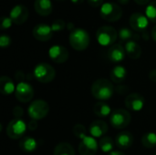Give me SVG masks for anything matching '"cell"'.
<instances>
[{"label": "cell", "mask_w": 156, "mask_h": 155, "mask_svg": "<svg viewBox=\"0 0 156 155\" xmlns=\"http://www.w3.org/2000/svg\"><path fill=\"white\" fill-rule=\"evenodd\" d=\"M114 90L115 88L113 84L106 79H99L95 80L91 86V94L99 100H107L111 99Z\"/></svg>", "instance_id": "6da1fadb"}, {"label": "cell", "mask_w": 156, "mask_h": 155, "mask_svg": "<svg viewBox=\"0 0 156 155\" xmlns=\"http://www.w3.org/2000/svg\"><path fill=\"white\" fill-rule=\"evenodd\" d=\"M69 44L77 51L85 50L90 45V35L83 28H75L70 32Z\"/></svg>", "instance_id": "7a4b0ae2"}, {"label": "cell", "mask_w": 156, "mask_h": 155, "mask_svg": "<svg viewBox=\"0 0 156 155\" xmlns=\"http://www.w3.org/2000/svg\"><path fill=\"white\" fill-rule=\"evenodd\" d=\"M118 37V32L111 26H102L96 32V38L101 46L108 47L114 45Z\"/></svg>", "instance_id": "3957f363"}, {"label": "cell", "mask_w": 156, "mask_h": 155, "mask_svg": "<svg viewBox=\"0 0 156 155\" xmlns=\"http://www.w3.org/2000/svg\"><path fill=\"white\" fill-rule=\"evenodd\" d=\"M101 16L109 22L118 21L122 15V10L120 5L112 2H104V4L100 7Z\"/></svg>", "instance_id": "277c9868"}, {"label": "cell", "mask_w": 156, "mask_h": 155, "mask_svg": "<svg viewBox=\"0 0 156 155\" xmlns=\"http://www.w3.org/2000/svg\"><path fill=\"white\" fill-rule=\"evenodd\" d=\"M33 75L40 83H49L55 79L56 71L51 65L48 63H40L35 67Z\"/></svg>", "instance_id": "5b68a950"}, {"label": "cell", "mask_w": 156, "mask_h": 155, "mask_svg": "<svg viewBox=\"0 0 156 155\" xmlns=\"http://www.w3.org/2000/svg\"><path fill=\"white\" fill-rule=\"evenodd\" d=\"M132 121V116L128 111L119 109L112 112L110 116L111 125L117 130H122L130 124Z\"/></svg>", "instance_id": "8992f818"}, {"label": "cell", "mask_w": 156, "mask_h": 155, "mask_svg": "<svg viewBox=\"0 0 156 155\" xmlns=\"http://www.w3.org/2000/svg\"><path fill=\"white\" fill-rule=\"evenodd\" d=\"M49 111V106L47 101L43 100H34L27 109V113L31 120L39 121L44 119Z\"/></svg>", "instance_id": "52a82bcc"}, {"label": "cell", "mask_w": 156, "mask_h": 155, "mask_svg": "<svg viewBox=\"0 0 156 155\" xmlns=\"http://www.w3.org/2000/svg\"><path fill=\"white\" fill-rule=\"evenodd\" d=\"M27 130V125L22 119L14 118L6 127V134L12 140L21 139L25 134Z\"/></svg>", "instance_id": "ba28073f"}, {"label": "cell", "mask_w": 156, "mask_h": 155, "mask_svg": "<svg viewBox=\"0 0 156 155\" xmlns=\"http://www.w3.org/2000/svg\"><path fill=\"white\" fill-rule=\"evenodd\" d=\"M15 96L20 102L27 103L30 101L34 97V90L32 86L27 82H20L16 87Z\"/></svg>", "instance_id": "9c48e42d"}, {"label": "cell", "mask_w": 156, "mask_h": 155, "mask_svg": "<svg viewBox=\"0 0 156 155\" xmlns=\"http://www.w3.org/2000/svg\"><path fill=\"white\" fill-rule=\"evenodd\" d=\"M130 26L132 29L136 32H144L147 26H149V19L145 16V14H142L140 12H135L132 14L129 20Z\"/></svg>", "instance_id": "30bf717a"}, {"label": "cell", "mask_w": 156, "mask_h": 155, "mask_svg": "<svg viewBox=\"0 0 156 155\" xmlns=\"http://www.w3.org/2000/svg\"><path fill=\"white\" fill-rule=\"evenodd\" d=\"M98 147V143L93 137L86 136L81 139L79 144V153L80 155H95Z\"/></svg>", "instance_id": "8fae6325"}, {"label": "cell", "mask_w": 156, "mask_h": 155, "mask_svg": "<svg viewBox=\"0 0 156 155\" xmlns=\"http://www.w3.org/2000/svg\"><path fill=\"white\" fill-rule=\"evenodd\" d=\"M48 56L55 63H64L69 58L68 49L60 45H54L48 49Z\"/></svg>", "instance_id": "7c38bea8"}, {"label": "cell", "mask_w": 156, "mask_h": 155, "mask_svg": "<svg viewBox=\"0 0 156 155\" xmlns=\"http://www.w3.org/2000/svg\"><path fill=\"white\" fill-rule=\"evenodd\" d=\"M28 15V10L25 5H16L11 9L9 13V17L13 20L14 24L21 25L27 21Z\"/></svg>", "instance_id": "4fadbf2b"}, {"label": "cell", "mask_w": 156, "mask_h": 155, "mask_svg": "<svg viewBox=\"0 0 156 155\" xmlns=\"http://www.w3.org/2000/svg\"><path fill=\"white\" fill-rule=\"evenodd\" d=\"M125 106L132 111H140L144 106V98L139 93H132L125 98Z\"/></svg>", "instance_id": "5bb4252c"}, {"label": "cell", "mask_w": 156, "mask_h": 155, "mask_svg": "<svg viewBox=\"0 0 156 155\" xmlns=\"http://www.w3.org/2000/svg\"><path fill=\"white\" fill-rule=\"evenodd\" d=\"M33 36L38 41H48L53 36L51 26L47 24H38L33 28Z\"/></svg>", "instance_id": "9a60e30c"}, {"label": "cell", "mask_w": 156, "mask_h": 155, "mask_svg": "<svg viewBox=\"0 0 156 155\" xmlns=\"http://www.w3.org/2000/svg\"><path fill=\"white\" fill-rule=\"evenodd\" d=\"M133 143V135L129 132H119L115 138V144L120 150H127Z\"/></svg>", "instance_id": "2e32d148"}, {"label": "cell", "mask_w": 156, "mask_h": 155, "mask_svg": "<svg viewBox=\"0 0 156 155\" xmlns=\"http://www.w3.org/2000/svg\"><path fill=\"white\" fill-rule=\"evenodd\" d=\"M108 129L109 127L105 122L101 120H97L90 125L89 131L93 138H102V136L107 133Z\"/></svg>", "instance_id": "e0dca14e"}, {"label": "cell", "mask_w": 156, "mask_h": 155, "mask_svg": "<svg viewBox=\"0 0 156 155\" xmlns=\"http://www.w3.org/2000/svg\"><path fill=\"white\" fill-rule=\"evenodd\" d=\"M126 55L125 48L121 44H114L110 47L108 51V57L112 62L118 63L124 59Z\"/></svg>", "instance_id": "ac0fdd59"}, {"label": "cell", "mask_w": 156, "mask_h": 155, "mask_svg": "<svg viewBox=\"0 0 156 155\" xmlns=\"http://www.w3.org/2000/svg\"><path fill=\"white\" fill-rule=\"evenodd\" d=\"M34 9L39 16H46L52 13L53 5L51 0H35Z\"/></svg>", "instance_id": "d6986e66"}, {"label": "cell", "mask_w": 156, "mask_h": 155, "mask_svg": "<svg viewBox=\"0 0 156 155\" xmlns=\"http://www.w3.org/2000/svg\"><path fill=\"white\" fill-rule=\"evenodd\" d=\"M124 48L126 54L133 59H137L142 55V48L135 40H130L126 42Z\"/></svg>", "instance_id": "ffe728a7"}, {"label": "cell", "mask_w": 156, "mask_h": 155, "mask_svg": "<svg viewBox=\"0 0 156 155\" xmlns=\"http://www.w3.org/2000/svg\"><path fill=\"white\" fill-rule=\"evenodd\" d=\"M127 76V70L124 67L122 66H116L114 67L110 74L111 79L112 82L117 83V84H121L122 83Z\"/></svg>", "instance_id": "44dd1931"}, {"label": "cell", "mask_w": 156, "mask_h": 155, "mask_svg": "<svg viewBox=\"0 0 156 155\" xmlns=\"http://www.w3.org/2000/svg\"><path fill=\"white\" fill-rule=\"evenodd\" d=\"M0 91L4 95H10L16 91L15 84L9 77L3 76L0 78Z\"/></svg>", "instance_id": "7402d4cb"}, {"label": "cell", "mask_w": 156, "mask_h": 155, "mask_svg": "<svg viewBox=\"0 0 156 155\" xmlns=\"http://www.w3.org/2000/svg\"><path fill=\"white\" fill-rule=\"evenodd\" d=\"M93 111L95 115H97L100 118H107L108 116H111L112 114V109L110 105L102 101L97 102L93 106Z\"/></svg>", "instance_id": "603a6c76"}, {"label": "cell", "mask_w": 156, "mask_h": 155, "mask_svg": "<svg viewBox=\"0 0 156 155\" xmlns=\"http://www.w3.org/2000/svg\"><path fill=\"white\" fill-rule=\"evenodd\" d=\"M37 143L32 137H24L19 141V148L25 153H32L37 149Z\"/></svg>", "instance_id": "cb8c5ba5"}, {"label": "cell", "mask_w": 156, "mask_h": 155, "mask_svg": "<svg viewBox=\"0 0 156 155\" xmlns=\"http://www.w3.org/2000/svg\"><path fill=\"white\" fill-rule=\"evenodd\" d=\"M54 155H75V151L69 143H60L55 147Z\"/></svg>", "instance_id": "d4e9b609"}, {"label": "cell", "mask_w": 156, "mask_h": 155, "mask_svg": "<svg viewBox=\"0 0 156 155\" xmlns=\"http://www.w3.org/2000/svg\"><path fill=\"white\" fill-rule=\"evenodd\" d=\"M118 37L122 41H126V42H128L130 40H135L136 41V39H138V36L135 35L132 31V29L127 28V27L121 28L118 32Z\"/></svg>", "instance_id": "484cf974"}, {"label": "cell", "mask_w": 156, "mask_h": 155, "mask_svg": "<svg viewBox=\"0 0 156 155\" xmlns=\"http://www.w3.org/2000/svg\"><path fill=\"white\" fill-rule=\"evenodd\" d=\"M99 147L103 153H110L114 147V142L112 137H102L99 142Z\"/></svg>", "instance_id": "4316f807"}, {"label": "cell", "mask_w": 156, "mask_h": 155, "mask_svg": "<svg viewBox=\"0 0 156 155\" xmlns=\"http://www.w3.org/2000/svg\"><path fill=\"white\" fill-rule=\"evenodd\" d=\"M142 144L147 149H153L156 146V133L147 132L142 137Z\"/></svg>", "instance_id": "83f0119b"}, {"label": "cell", "mask_w": 156, "mask_h": 155, "mask_svg": "<svg viewBox=\"0 0 156 155\" xmlns=\"http://www.w3.org/2000/svg\"><path fill=\"white\" fill-rule=\"evenodd\" d=\"M145 16H147L149 21L156 23V0L147 5L145 8Z\"/></svg>", "instance_id": "f1b7e54d"}, {"label": "cell", "mask_w": 156, "mask_h": 155, "mask_svg": "<svg viewBox=\"0 0 156 155\" xmlns=\"http://www.w3.org/2000/svg\"><path fill=\"white\" fill-rule=\"evenodd\" d=\"M73 134L79 138V139H83L84 137L87 136V131L86 128L82 124H76L73 127Z\"/></svg>", "instance_id": "f546056e"}, {"label": "cell", "mask_w": 156, "mask_h": 155, "mask_svg": "<svg viewBox=\"0 0 156 155\" xmlns=\"http://www.w3.org/2000/svg\"><path fill=\"white\" fill-rule=\"evenodd\" d=\"M50 26H51V29L53 32H58V31L63 30L67 26V24L62 19H56L51 23Z\"/></svg>", "instance_id": "4dcf8cb0"}, {"label": "cell", "mask_w": 156, "mask_h": 155, "mask_svg": "<svg viewBox=\"0 0 156 155\" xmlns=\"http://www.w3.org/2000/svg\"><path fill=\"white\" fill-rule=\"evenodd\" d=\"M13 24H14V22L9 16H3L1 18V29L2 30L10 28Z\"/></svg>", "instance_id": "1f68e13d"}, {"label": "cell", "mask_w": 156, "mask_h": 155, "mask_svg": "<svg viewBox=\"0 0 156 155\" xmlns=\"http://www.w3.org/2000/svg\"><path fill=\"white\" fill-rule=\"evenodd\" d=\"M11 44V38L7 35H2L0 37V47L1 48H7Z\"/></svg>", "instance_id": "d6a6232c"}, {"label": "cell", "mask_w": 156, "mask_h": 155, "mask_svg": "<svg viewBox=\"0 0 156 155\" xmlns=\"http://www.w3.org/2000/svg\"><path fill=\"white\" fill-rule=\"evenodd\" d=\"M24 114V111L21 107L19 106H16L13 110V115L15 116V118L16 119H21V117Z\"/></svg>", "instance_id": "836d02e7"}, {"label": "cell", "mask_w": 156, "mask_h": 155, "mask_svg": "<svg viewBox=\"0 0 156 155\" xmlns=\"http://www.w3.org/2000/svg\"><path fill=\"white\" fill-rule=\"evenodd\" d=\"M88 3L92 7H101L104 4V0H88Z\"/></svg>", "instance_id": "e575fe53"}, {"label": "cell", "mask_w": 156, "mask_h": 155, "mask_svg": "<svg viewBox=\"0 0 156 155\" xmlns=\"http://www.w3.org/2000/svg\"><path fill=\"white\" fill-rule=\"evenodd\" d=\"M128 90H129L128 87H126V86H123V85H119V86H117V87L115 88V91H116L117 93L121 94V95L126 94Z\"/></svg>", "instance_id": "d590c367"}, {"label": "cell", "mask_w": 156, "mask_h": 155, "mask_svg": "<svg viewBox=\"0 0 156 155\" xmlns=\"http://www.w3.org/2000/svg\"><path fill=\"white\" fill-rule=\"evenodd\" d=\"M24 79H25V75L22 71H17L16 73V81H18V83L23 82Z\"/></svg>", "instance_id": "8d00e7d4"}, {"label": "cell", "mask_w": 156, "mask_h": 155, "mask_svg": "<svg viewBox=\"0 0 156 155\" xmlns=\"http://www.w3.org/2000/svg\"><path fill=\"white\" fill-rule=\"evenodd\" d=\"M27 127H28V129H29L30 131H35V130L37 128V121L31 120V121L28 122Z\"/></svg>", "instance_id": "74e56055"}, {"label": "cell", "mask_w": 156, "mask_h": 155, "mask_svg": "<svg viewBox=\"0 0 156 155\" xmlns=\"http://www.w3.org/2000/svg\"><path fill=\"white\" fill-rule=\"evenodd\" d=\"M149 78L153 82H156V69L151 70V72L149 73Z\"/></svg>", "instance_id": "f35d334b"}, {"label": "cell", "mask_w": 156, "mask_h": 155, "mask_svg": "<svg viewBox=\"0 0 156 155\" xmlns=\"http://www.w3.org/2000/svg\"><path fill=\"white\" fill-rule=\"evenodd\" d=\"M134 1H135L136 4H138V5H147V4L150 2V0H134Z\"/></svg>", "instance_id": "ab89813d"}, {"label": "cell", "mask_w": 156, "mask_h": 155, "mask_svg": "<svg viewBox=\"0 0 156 155\" xmlns=\"http://www.w3.org/2000/svg\"><path fill=\"white\" fill-rule=\"evenodd\" d=\"M151 37L156 42V26H154L151 31Z\"/></svg>", "instance_id": "60d3db41"}, {"label": "cell", "mask_w": 156, "mask_h": 155, "mask_svg": "<svg viewBox=\"0 0 156 155\" xmlns=\"http://www.w3.org/2000/svg\"><path fill=\"white\" fill-rule=\"evenodd\" d=\"M109 155H125L121 151H113V152H111Z\"/></svg>", "instance_id": "b9f144b4"}, {"label": "cell", "mask_w": 156, "mask_h": 155, "mask_svg": "<svg viewBox=\"0 0 156 155\" xmlns=\"http://www.w3.org/2000/svg\"><path fill=\"white\" fill-rule=\"evenodd\" d=\"M69 30H71L73 31L75 28H74V24L73 23H67V26H66Z\"/></svg>", "instance_id": "7bdbcfd3"}, {"label": "cell", "mask_w": 156, "mask_h": 155, "mask_svg": "<svg viewBox=\"0 0 156 155\" xmlns=\"http://www.w3.org/2000/svg\"><path fill=\"white\" fill-rule=\"evenodd\" d=\"M84 0H70L71 3L75 4V5H80V4H82Z\"/></svg>", "instance_id": "ee69618b"}, {"label": "cell", "mask_w": 156, "mask_h": 155, "mask_svg": "<svg viewBox=\"0 0 156 155\" xmlns=\"http://www.w3.org/2000/svg\"><path fill=\"white\" fill-rule=\"evenodd\" d=\"M120 4H122V5H126V4H128L129 3V1L130 0H117Z\"/></svg>", "instance_id": "f6af8a7d"}, {"label": "cell", "mask_w": 156, "mask_h": 155, "mask_svg": "<svg viewBox=\"0 0 156 155\" xmlns=\"http://www.w3.org/2000/svg\"><path fill=\"white\" fill-rule=\"evenodd\" d=\"M58 1H62V0H58Z\"/></svg>", "instance_id": "bcb514c9"}, {"label": "cell", "mask_w": 156, "mask_h": 155, "mask_svg": "<svg viewBox=\"0 0 156 155\" xmlns=\"http://www.w3.org/2000/svg\"><path fill=\"white\" fill-rule=\"evenodd\" d=\"M155 155H156V153H155Z\"/></svg>", "instance_id": "7dc6e473"}]
</instances>
